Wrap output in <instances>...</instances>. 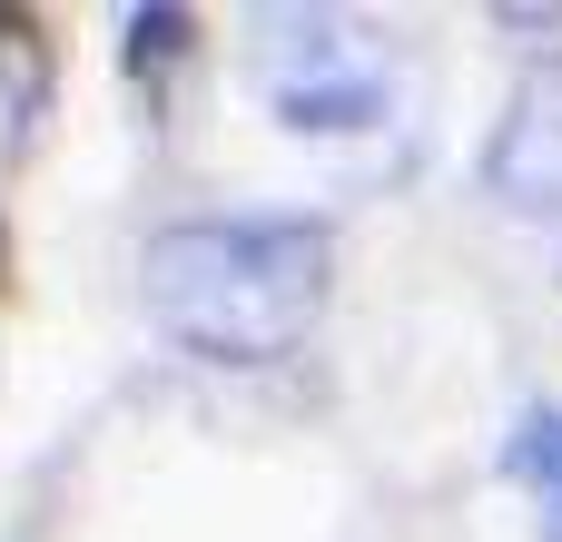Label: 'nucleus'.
<instances>
[{
    "instance_id": "obj_1",
    "label": "nucleus",
    "mask_w": 562,
    "mask_h": 542,
    "mask_svg": "<svg viewBox=\"0 0 562 542\" xmlns=\"http://www.w3.org/2000/svg\"><path fill=\"white\" fill-rule=\"evenodd\" d=\"M148 316L207 365H277L326 306L316 217H188L138 247Z\"/></svg>"
},
{
    "instance_id": "obj_2",
    "label": "nucleus",
    "mask_w": 562,
    "mask_h": 542,
    "mask_svg": "<svg viewBox=\"0 0 562 542\" xmlns=\"http://www.w3.org/2000/svg\"><path fill=\"white\" fill-rule=\"evenodd\" d=\"M267 109L286 138H385L405 118V79L336 10H277L267 20Z\"/></svg>"
},
{
    "instance_id": "obj_3",
    "label": "nucleus",
    "mask_w": 562,
    "mask_h": 542,
    "mask_svg": "<svg viewBox=\"0 0 562 542\" xmlns=\"http://www.w3.org/2000/svg\"><path fill=\"white\" fill-rule=\"evenodd\" d=\"M484 188L504 217H553L562 227V69L514 89V109L484 148Z\"/></svg>"
},
{
    "instance_id": "obj_4",
    "label": "nucleus",
    "mask_w": 562,
    "mask_h": 542,
    "mask_svg": "<svg viewBox=\"0 0 562 542\" xmlns=\"http://www.w3.org/2000/svg\"><path fill=\"white\" fill-rule=\"evenodd\" d=\"M504 464L543 494V513L562 523V405H533L524 425H514V444H504Z\"/></svg>"
},
{
    "instance_id": "obj_5",
    "label": "nucleus",
    "mask_w": 562,
    "mask_h": 542,
    "mask_svg": "<svg viewBox=\"0 0 562 542\" xmlns=\"http://www.w3.org/2000/svg\"><path fill=\"white\" fill-rule=\"evenodd\" d=\"M188 39V10H128V69H168Z\"/></svg>"
}]
</instances>
